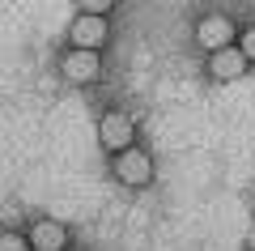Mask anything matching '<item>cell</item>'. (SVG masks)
Listing matches in <instances>:
<instances>
[{"label":"cell","instance_id":"obj_5","mask_svg":"<svg viewBox=\"0 0 255 251\" xmlns=\"http://www.w3.org/2000/svg\"><path fill=\"white\" fill-rule=\"evenodd\" d=\"M115 171H119V179H124V183H145L149 175H153V166H149V158L140 149H124V158H119Z\"/></svg>","mask_w":255,"mask_h":251},{"label":"cell","instance_id":"obj_2","mask_svg":"<svg viewBox=\"0 0 255 251\" xmlns=\"http://www.w3.org/2000/svg\"><path fill=\"white\" fill-rule=\"evenodd\" d=\"M213 77L217 81H238L247 72V51H234V47H217L213 51Z\"/></svg>","mask_w":255,"mask_h":251},{"label":"cell","instance_id":"obj_10","mask_svg":"<svg viewBox=\"0 0 255 251\" xmlns=\"http://www.w3.org/2000/svg\"><path fill=\"white\" fill-rule=\"evenodd\" d=\"M243 51H247V60H255V30H247V38H243Z\"/></svg>","mask_w":255,"mask_h":251},{"label":"cell","instance_id":"obj_1","mask_svg":"<svg viewBox=\"0 0 255 251\" xmlns=\"http://www.w3.org/2000/svg\"><path fill=\"white\" fill-rule=\"evenodd\" d=\"M64 77L68 81H94L98 77V55H94V47H77L64 55Z\"/></svg>","mask_w":255,"mask_h":251},{"label":"cell","instance_id":"obj_11","mask_svg":"<svg viewBox=\"0 0 255 251\" xmlns=\"http://www.w3.org/2000/svg\"><path fill=\"white\" fill-rule=\"evenodd\" d=\"M247 247L255 251V222H251V230H247Z\"/></svg>","mask_w":255,"mask_h":251},{"label":"cell","instance_id":"obj_9","mask_svg":"<svg viewBox=\"0 0 255 251\" xmlns=\"http://www.w3.org/2000/svg\"><path fill=\"white\" fill-rule=\"evenodd\" d=\"M81 4H85V13H107L115 0H81Z\"/></svg>","mask_w":255,"mask_h":251},{"label":"cell","instance_id":"obj_4","mask_svg":"<svg viewBox=\"0 0 255 251\" xmlns=\"http://www.w3.org/2000/svg\"><path fill=\"white\" fill-rule=\"evenodd\" d=\"M107 38V26H102V13H85V17L73 21V43L77 47H98Z\"/></svg>","mask_w":255,"mask_h":251},{"label":"cell","instance_id":"obj_7","mask_svg":"<svg viewBox=\"0 0 255 251\" xmlns=\"http://www.w3.org/2000/svg\"><path fill=\"white\" fill-rule=\"evenodd\" d=\"M30 243H34L38 251H60L64 247V226L60 222H38L34 230H30Z\"/></svg>","mask_w":255,"mask_h":251},{"label":"cell","instance_id":"obj_8","mask_svg":"<svg viewBox=\"0 0 255 251\" xmlns=\"http://www.w3.org/2000/svg\"><path fill=\"white\" fill-rule=\"evenodd\" d=\"M0 251H26V243L17 234H0Z\"/></svg>","mask_w":255,"mask_h":251},{"label":"cell","instance_id":"obj_6","mask_svg":"<svg viewBox=\"0 0 255 251\" xmlns=\"http://www.w3.org/2000/svg\"><path fill=\"white\" fill-rule=\"evenodd\" d=\"M230 34H234V26H230L226 17H204L200 30H196V38H200L204 47H213V51H217V47H226Z\"/></svg>","mask_w":255,"mask_h":251},{"label":"cell","instance_id":"obj_3","mask_svg":"<svg viewBox=\"0 0 255 251\" xmlns=\"http://www.w3.org/2000/svg\"><path fill=\"white\" fill-rule=\"evenodd\" d=\"M98 141L107 145V149H128V145H132V119L128 115H107L98 124Z\"/></svg>","mask_w":255,"mask_h":251}]
</instances>
